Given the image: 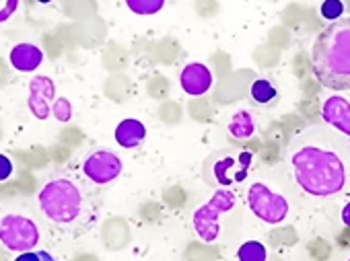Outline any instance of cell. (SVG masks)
Segmentation results:
<instances>
[{
	"instance_id": "6da1fadb",
	"label": "cell",
	"mask_w": 350,
	"mask_h": 261,
	"mask_svg": "<svg viewBox=\"0 0 350 261\" xmlns=\"http://www.w3.org/2000/svg\"><path fill=\"white\" fill-rule=\"evenodd\" d=\"M311 66L321 87L350 91V17L325 25L311 48Z\"/></svg>"
},
{
	"instance_id": "7a4b0ae2",
	"label": "cell",
	"mask_w": 350,
	"mask_h": 261,
	"mask_svg": "<svg viewBox=\"0 0 350 261\" xmlns=\"http://www.w3.org/2000/svg\"><path fill=\"white\" fill-rule=\"evenodd\" d=\"M297 185L313 197H329L344 189L346 169L342 159L321 146H301L291 154Z\"/></svg>"
},
{
	"instance_id": "3957f363",
	"label": "cell",
	"mask_w": 350,
	"mask_h": 261,
	"mask_svg": "<svg viewBox=\"0 0 350 261\" xmlns=\"http://www.w3.org/2000/svg\"><path fill=\"white\" fill-rule=\"evenodd\" d=\"M42 214L56 224H72L85 214V195L68 177H56L44 183L38 193Z\"/></svg>"
},
{
	"instance_id": "277c9868",
	"label": "cell",
	"mask_w": 350,
	"mask_h": 261,
	"mask_svg": "<svg viewBox=\"0 0 350 261\" xmlns=\"http://www.w3.org/2000/svg\"><path fill=\"white\" fill-rule=\"evenodd\" d=\"M237 204V195L231 189H217L200 208L192 214V226L202 243H215L221 234V216L231 212Z\"/></svg>"
},
{
	"instance_id": "5b68a950",
	"label": "cell",
	"mask_w": 350,
	"mask_h": 261,
	"mask_svg": "<svg viewBox=\"0 0 350 261\" xmlns=\"http://www.w3.org/2000/svg\"><path fill=\"white\" fill-rule=\"evenodd\" d=\"M0 243L13 253L33 251L40 243V228L23 214H7L0 218Z\"/></svg>"
},
{
	"instance_id": "8992f818",
	"label": "cell",
	"mask_w": 350,
	"mask_h": 261,
	"mask_svg": "<svg viewBox=\"0 0 350 261\" xmlns=\"http://www.w3.org/2000/svg\"><path fill=\"white\" fill-rule=\"evenodd\" d=\"M247 208L256 218L266 224H280L288 216V202L284 195L272 191L266 183H252L247 189Z\"/></svg>"
},
{
	"instance_id": "52a82bcc",
	"label": "cell",
	"mask_w": 350,
	"mask_h": 261,
	"mask_svg": "<svg viewBox=\"0 0 350 261\" xmlns=\"http://www.w3.org/2000/svg\"><path fill=\"white\" fill-rule=\"evenodd\" d=\"M83 173L85 177L95 185H107L116 181L122 173V161L111 150H93L83 161Z\"/></svg>"
},
{
	"instance_id": "ba28073f",
	"label": "cell",
	"mask_w": 350,
	"mask_h": 261,
	"mask_svg": "<svg viewBox=\"0 0 350 261\" xmlns=\"http://www.w3.org/2000/svg\"><path fill=\"white\" fill-rule=\"evenodd\" d=\"M56 101V85L50 77H33L29 81V109L38 120H48L52 115V105Z\"/></svg>"
},
{
	"instance_id": "9c48e42d",
	"label": "cell",
	"mask_w": 350,
	"mask_h": 261,
	"mask_svg": "<svg viewBox=\"0 0 350 261\" xmlns=\"http://www.w3.org/2000/svg\"><path fill=\"white\" fill-rule=\"evenodd\" d=\"M252 159H254V154L250 150H243L235 156H225V159L217 161V165H215L217 181L225 187H229L233 183H241L250 173Z\"/></svg>"
},
{
	"instance_id": "30bf717a",
	"label": "cell",
	"mask_w": 350,
	"mask_h": 261,
	"mask_svg": "<svg viewBox=\"0 0 350 261\" xmlns=\"http://www.w3.org/2000/svg\"><path fill=\"white\" fill-rule=\"evenodd\" d=\"M180 87L190 97H202L213 87V72L202 62H192L180 72Z\"/></svg>"
},
{
	"instance_id": "8fae6325",
	"label": "cell",
	"mask_w": 350,
	"mask_h": 261,
	"mask_svg": "<svg viewBox=\"0 0 350 261\" xmlns=\"http://www.w3.org/2000/svg\"><path fill=\"white\" fill-rule=\"evenodd\" d=\"M321 120L344 136H350V101L340 95L327 97L321 105Z\"/></svg>"
},
{
	"instance_id": "7c38bea8",
	"label": "cell",
	"mask_w": 350,
	"mask_h": 261,
	"mask_svg": "<svg viewBox=\"0 0 350 261\" xmlns=\"http://www.w3.org/2000/svg\"><path fill=\"white\" fill-rule=\"evenodd\" d=\"M11 66L19 72H33L42 66L44 62V52L36 46V44H17L11 54H9Z\"/></svg>"
},
{
	"instance_id": "4fadbf2b",
	"label": "cell",
	"mask_w": 350,
	"mask_h": 261,
	"mask_svg": "<svg viewBox=\"0 0 350 261\" xmlns=\"http://www.w3.org/2000/svg\"><path fill=\"white\" fill-rule=\"evenodd\" d=\"M113 138H116V142H118L122 148H136V146H140V144L144 142V138H146V126H144L140 120H134V118L122 120V122L116 126Z\"/></svg>"
},
{
	"instance_id": "5bb4252c",
	"label": "cell",
	"mask_w": 350,
	"mask_h": 261,
	"mask_svg": "<svg viewBox=\"0 0 350 261\" xmlns=\"http://www.w3.org/2000/svg\"><path fill=\"white\" fill-rule=\"evenodd\" d=\"M227 132H229V136L235 138V140H247V138H252L254 132H256V122H254L252 113L245 111V109L237 111V113L231 118V122H229V126H227Z\"/></svg>"
},
{
	"instance_id": "9a60e30c",
	"label": "cell",
	"mask_w": 350,
	"mask_h": 261,
	"mask_svg": "<svg viewBox=\"0 0 350 261\" xmlns=\"http://www.w3.org/2000/svg\"><path fill=\"white\" fill-rule=\"evenodd\" d=\"M250 95H252V99L258 105H270V103L276 101L278 91H276V87L268 79H256L252 83V87H250Z\"/></svg>"
},
{
	"instance_id": "2e32d148",
	"label": "cell",
	"mask_w": 350,
	"mask_h": 261,
	"mask_svg": "<svg viewBox=\"0 0 350 261\" xmlns=\"http://www.w3.org/2000/svg\"><path fill=\"white\" fill-rule=\"evenodd\" d=\"M348 11H350V3H348V0H321V3H319V15L327 23H334V21L344 19V15Z\"/></svg>"
},
{
	"instance_id": "e0dca14e",
	"label": "cell",
	"mask_w": 350,
	"mask_h": 261,
	"mask_svg": "<svg viewBox=\"0 0 350 261\" xmlns=\"http://www.w3.org/2000/svg\"><path fill=\"white\" fill-rule=\"evenodd\" d=\"M237 259L239 261H266L268 259V251L260 241H245L239 249H237Z\"/></svg>"
},
{
	"instance_id": "ac0fdd59",
	"label": "cell",
	"mask_w": 350,
	"mask_h": 261,
	"mask_svg": "<svg viewBox=\"0 0 350 261\" xmlns=\"http://www.w3.org/2000/svg\"><path fill=\"white\" fill-rule=\"evenodd\" d=\"M126 7L140 17H148V15H157L159 11H163L165 0H126Z\"/></svg>"
},
{
	"instance_id": "d6986e66",
	"label": "cell",
	"mask_w": 350,
	"mask_h": 261,
	"mask_svg": "<svg viewBox=\"0 0 350 261\" xmlns=\"http://www.w3.org/2000/svg\"><path fill=\"white\" fill-rule=\"evenodd\" d=\"M52 115L58 120V122H68L72 118V105L68 99H56L54 105H52Z\"/></svg>"
},
{
	"instance_id": "ffe728a7",
	"label": "cell",
	"mask_w": 350,
	"mask_h": 261,
	"mask_svg": "<svg viewBox=\"0 0 350 261\" xmlns=\"http://www.w3.org/2000/svg\"><path fill=\"white\" fill-rule=\"evenodd\" d=\"M15 261H56V257L44 249H38V251L19 253V257H15Z\"/></svg>"
},
{
	"instance_id": "44dd1931",
	"label": "cell",
	"mask_w": 350,
	"mask_h": 261,
	"mask_svg": "<svg viewBox=\"0 0 350 261\" xmlns=\"http://www.w3.org/2000/svg\"><path fill=\"white\" fill-rule=\"evenodd\" d=\"M19 9V0H0V23L9 21Z\"/></svg>"
},
{
	"instance_id": "7402d4cb",
	"label": "cell",
	"mask_w": 350,
	"mask_h": 261,
	"mask_svg": "<svg viewBox=\"0 0 350 261\" xmlns=\"http://www.w3.org/2000/svg\"><path fill=\"white\" fill-rule=\"evenodd\" d=\"M13 171H15V165H13V161H11L7 154L0 152V181H7V179L13 175Z\"/></svg>"
},
{
	"instance_id": "603a6c76",
	"label": "cell",
	"mask_w": 350,
	"mask_h": 261,
	"mask_svg": "<svg viewBox=\"0 0 350 261\" xmlns=\"http://www.w3.org/2000/svg\"><path fill=\"white\" fill-rule=\"evenodd\" d=\"M342 222L350 228V202H346L342 208Z\"/></svg>"
},
{
	"instance_id": "cb8c5ba5",
	"label": "cell",
	"mask_w": 350,
	"mask_h": 261,
	"mask_svg": "<svg viewBox=\"0 0 350 261\" xmlns=\"http://www.w3.org/2000/svg\"><path fill=\"white\" fill-rule=\"evenodd\" d=\"M36 3H40V5H50V3H54V0H36Z\"/></svg>"
},
{
	"instance_id": "d4e9b609",
	"label": "cell",
	"mask_w": 350,
	"mask_h": 261,
	"mask_svg": "<svg viewBox=\"0 0 350 261\" xmlns=\"http://www.w3.org/2000/svg\"><path fill=\"white\" fill-rule=\"evenodd\" d=\"M348 261H350V259H348Z\"/></svg>"
}]
</instances>
